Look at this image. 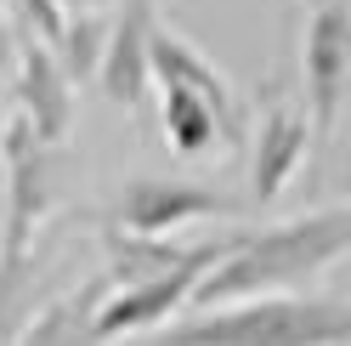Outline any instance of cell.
Segmentation results:
<instances>
[{
  "label": "cell",
  "mask_w": 351,
  "mask_h": 346,
  "mask_svg": "<svg viewBox=\"0 0 351 346\" xmlns=\"http://www.w3.org/2000/svg\"><path fill=\"white\" fill-rule=\"evenodd\" d=\"M351 244V210L335 199L323 210H306L283 227H261V233H238L232 250L215 262L199 284H193L187 307H238V301H267L306 284L312 273L335 267Z\"/></svg>",
  "instance_id": "6da1fadb"
},
{
  "label": "cell",
  "mask_w": 351,
  "mask_h": 346,
  "mask_svg": "<svg viewBox=\"0 0 351 346\" xmlns=\"http://www.w3.org/2000/svg\"><path fill=\"white\" fill-rule=\"evenodd\" d=\"M351 307L340 290L328 295H267L210 307L153 330L147 346H346Z\"/></svg>",
  "instance_id": "7a4b0ae2"
},
{
  "label": "cell",
  "mask_w": 351,
  "mask_h": 346,
  "mask_svg": "<svg viewBox=\"0 0 351 346\" xmlns=\"http://www.w3.org/2000/svg\"><path fill=\"white\" fill-rule=\"evenodd\" d=\"M0 159H6V227H0V323L17 307V290L34 278L40 227L62 193V154L29 137L23 119L0 125Z\"/></svg>",
  "instance_id": "3957f363"
},
{
  "label": "cell",
  "mask_w": 351,
  "mask_h": 346,
  "mask_svg": "<svg viewBox=\"0 0 351 346\" xmlns=\"http://www.w3.org/2000/svg\"><path fill=\"white\" fill-rule=\"evenodd\" d=\"M300 80H306V131L312 148H328L340 131V108H346V85H351V12L346 0H323L306 17L300 34Z\"/></svg>",
  "instance_id": "277c9868"
},
{
  "label": "cell",
  "mask_w": 351,
  "mask_h": 346,
  "mask_svg": "<svg viewBox=\"0 0 351 346\" xmlns=\"http://www.w3.org/2000/svg\"><path fill=\"white\" fill-rule=\"evenodd\" d=\"M250 199H227L204 182H170V176H136L130 187H119V205L108 210L114 233L125 239H165V233L204 222V216H244Z\"/></svg>",
  "instance_id": "5b68a950"
},
{
  "label": "cell",
  "mask_w": 351,
  "mask_h": 346,
  "mask_svg": "<svg viewBox=\"0 0 351 346\" xmlns=\"http://www.w3.org/2000/svg\"><path fill=\"white\" fill-rule=\"evenodd\" d=\"M6 108H17L12 119H23L34 142L62 148V137H69V125H74V85L62 80L57 57L40 46V40L12 34V62H6Z\"/></svg>",
  "instance_id": "8992f818"
},
{
  "label": "cell",
  "mask_w": 351,
  "mask_h": 346,
  "mask_svg": "<svg viewBox=\"0 0 351 346\" xmlns=\"http://www.w3.org/2000/svg\"><path fill=\"white\" fill-rule=\"evenodd\" d=\"M147 85L199 97L210 114L227 125V137H232V142H238V131H244V108H238V91L227 85V74L215 69V57H204L187 34H176V29H165V23H153V34H147Z\"/></svg>",
  "instance_id": "52a82bcc"
},
{
  "label": "cell",
  "mask_w": 351,
  "mask_h": 346,
  "mask_svg": "<svg viewBox=\"0 0 351 346\" xmlns=\"http://www.w3.org/2000/svg\"><path fill=\"white\" fill-rule=\"evenodd\" d=\"M215 262H221V255H204V262L176 267L165 278H153V284L114 290L97 307V318H91V346H114V341H130V335H142V330H165V323L193 301V284H199Z\"/></svg>",
  "instance_id": "ba28073f"
},
{
  "label": "cell",
  "mask_w": 351,
  "mask_h": 346,
  "mask_svg": "<svg viewBox=\"0 0 351 346\" xmlns=\"http://www.w3.org/2000/svg\"><path fill=\"white\" fill-rule=\"evenodd\" d=\"M306 148H312V131H306L300 102H289L283 91H267L255 142H250V210L272 205L295 182V170L306 165Z\"/></svg>",
  "instance_id": "9c48e42d"
},
{
  "label": "cell",
  "mask_w": 351,
  "mask_h": 346,
  "mask_svg": "<svg viewBox=\"0 0 351 346\" xmlns=\"http://www.w3.org/2000/svg\"><path fill=\"white\" fill-rule=\"evenodd\" d=\"M159 23L153 0H114L108 6V34H102V57H97V85L108 91V102L136 108L147 102V34Z\"/></svg>",
  "instance_id": "30bf717a"
},
{
  "label": "cell",
  "mask_w": 351,
  "mask_h": 346,
  "mask_svg": "<svg viewBox=\"0 0 351 346\" xmlns=\"http://www.w3.org/2000/svg\"><path fill=\"white\" fill-rule=\"evenodd\" d=\"M102 301H108V278L91 273L85 284L62 290L40 312H29L23 330H17V346H91V318Z\"/></svg>",
  "instance_id": "8fae6325"
},
{
  "label": "cell",
  "mask_w": 351,
  "mask_h": 346,
  "mask_svg": "<svg viewBox=\"0 0 351 346\" xmlns=\"http://www.w3.org/2000/svg\"><path fill=\"white\" fill-rule=\"evenodd\" d=\"M159 125H165V142L182 159H199V154H210L215 142H232L227 125L215 119L199 97H187V91H159Z\"/></svg>",
  "instance_id": "7c38bea8"
},
{
  "label": "cell",
  "mask_w": 351,
  "mask_h": 346,
  "mask_svg": "<svg viewBox=\"0 0 351 346\" xmlns=\"http://www.w3.org/2000/svg\"><path fill=\"white\" fill-rule=\"evenodd\" d=\"M102 34H108V12L102 17H62V29L51 40V57H57V69L69 85H85V80H97V57H102Z\"/></svg>",
  "instance_id": "4fadbf2b"
},
{
  "label": "cell",
  "mask_w": 351,
  "mask_h": 346,
  "mask_svg": "<svg viewBox=\"0 0 351 346\" xmlns=\"http://www.w3.org/2000/svg\"><path fill=\"white\" fill-rule=\"evenodd\" d=\"M108 6H114V0H57L62 17H102Z\"/></svg>",
  "instance_id": "5bb4252c"
},
{
  "label": "cell",
  "mask_w": 351,
  "mask_h": 346,
  "mask_svg": "<svg viewBox=\"0 0 351 346\" xmlns=\"http://www.w3.org/2000/svg\"><path fill=\"white\" fill-rule=\"evenodd\" d=\"M6 62H12V29L0 23V125H6Z\"/></svg>",
  "instance_id": "9a60e30c"
},
{
  "label": "cell",
  "mask_w": 351,
  "mask_h": 346,
  "mask_svg": "<svg viewBox=\"0 0 351 346\" xmlns=\"http://www.w3.org/2000/svg\"><path fill=\"white\" fill-rule=\"evenodd\" d=\"M300 6H323V0H300Z\"/></svg>",
  "instance_id": "2e32d148"
}]
</instances>
